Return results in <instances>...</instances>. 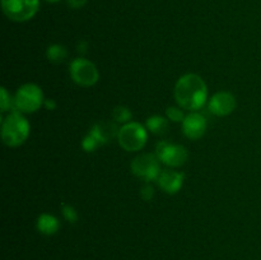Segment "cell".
<instances>
[{
    "mask_svg": "<svg viewBox=\"0 0 261 260\" xmlns=\"http://www.w3.org/2000/svg\"><path fill=\"white\" fill-rule=\"evenodd\" d=\"M175 98L178 106L189 111H198L208 99V88L198 74L189 73L180 76L175 84Z\"/></svg>",
    "mask_w": 261,
    "mask_h": 260,
    "instance_id": "6da1fadb",
    "label": "cell"
},
{
    "mask_svg": "<svg viewBox=\"0 0 261 260\" xmlns=\"http://www.w3.org/2000/svg\"><path fill=\"white\" fill-rule=\"evenodd\" d=\"M30 135V122L20 112H10L2 124V139L8 147H19Z\"/></svg>",
    "mask_w": 261,
    "mask_h": 260,
    "instance_id": "7a4b0ae2",
    "label": "cell"
},
{
    "mask_svg": "<svg viewBox=\"0 0 261 260\" xmlns=\"http://www.w3.org/2000/svg\"><path fill=\"white\" fill-rule=\"evenodd\" d=\"M45 103L43 93L37 84L27 83L23 84L15 92L13 99V109L20 114H32L40 110V107Z\"/></svg>",
    "mask_w": 261,
    "mask_h": 260,
    "instance_id": "3957f363",
    "label": "cell"
},
{
    "mask_svg": "<svg viewBox=\"0 0 261 260\" xmlns=\"http://www.w3.org/2000/svg\"><path fill=\"white\" fill-rule=\"evenodd\" d=\"M147 139L148 134L145 127L135 121L124 124L117 133V140H119L120 147L127 152H137V150L143 149Z\"/></svg>",
    "mask_w": 261,
    "mask_h": 260,
    "instance_id": "277c9868",
    "label": "cell"
},
{
    "mask_svg": "<svg viewBox=\"0 0 261 260\" xmlns=\"http://www.w3.org/2000/svg\"><path fill=\"white\" fill-rule=\"evenodd\" d=\"M4 14L14 22L32 19L38 12L40 0H2Z\"/></svg>",
    "mask_w": 261,
    "mask_h": 260,
    "instance_id": "5b68a950",
    "label": "cell"
},
{
    "mask_svg": "<svg viewBox=\"0 0 261 260\" xmlns=\"http://www.w3.org/2000/svg\"><path fill=\"white\" fill-rule=\"evenodd\" d=\"M69 73L74 83L86 88L94 86L99 78L97 66L84 58L74 59L69 65Z\"/></svg>",
    "mask_w": 261,
    "mask_h": 260,
    "instance_id": "8992f818",
    "label": "cell"
},
{
    "mask_svg": "<svg viewBox=\"0 0 261 260\" xmlns=\"http://www.w3.org/2000/svg\"><path fill=\"white\" fill-rule=\"evenodd\" d=\"M132 172L145 183L157 180L161 173L160 160L152 153H144L135 157L132 162Z\"/></svg>",
    "mask_w": 261,
    "mask_h": 260,
    "instance_id": "52a82bcc",
    "label": "cell"
},
{
    "mask_svg": "<svg viewBox=\"0 0 261 260\" xmlns=\"http://www.w3.org/2000/svg\"><path fill=\"white\" fill-rule=\"evenodd\" d=\"M158 160L170 167H180L185 165L189 158L188 149L180 144H172L166 140H161L155 148Z\"/></svg>",
    "mask_w": 261,
    "mask_h": 260,
    "instance_id": "ba28073f",
    "label": "cell"
},
{
    "mask_svg": "<svg viewBox=\"0 0 261 260\" xmlns=\"http://www.w3.org/2000/svg\"><path fill=\"white\" fill-rule=\"evenodd\" d=\"M237 106L236 98L229 92H218L209 99V111L216 116H228Z\"/></svg>",
    "mask_w": 261,
    "mask_h": 260,
    "instance_id": "9c48e42d",
    "label": "cell"
},
{
    "mask_svg": "<svg viewBox=\"0 0 261 260\" xmlns=\"http://www.w3.org/2000/svg\"><path fill=\"white\" fill-rule=\"evenodd\" d=\"M206 120L203 115L198 112H190L186 115L182 121V133L186 138L191 140H198L205 134Z\"/></svg>",
    "mask_w": 261,
    "mask_h": 260,
    "instance_id": "30bf717a",
    "label": "cell"
},
{
    "mask_svg": "<svg viewBox=\"0 0 261 260\" xmlns=\"http://www.w3.org/2000/svg\"><path fill=\"white\" fill-rule=\"evenodd\" d=\"M184 178V173L173 170H163L158 176L157 183L160 188L167 194H176L182 188Z\"/></svg>",
    "mask_w": 261,
    "mask_h": 260,
    "instance_id": "8fae6325",
    "label": "cell"
},
{
    "mask_svg": "<svg viewBox=\"0 0 261 260\" xmlns=\"http://www.w3.org/2000/svg\"><path fill=\"white\" fill-rule=\"evenodd\" d=\"M117 133H119V129L112 122H98V124L93 125L88 134H91L96 139V142L102 145L106 144L115 135L117 137Z\"/></svg>",
    "mask_w": 261,
    "mask_h": 260,
    "instance_id": "7c38bea8",
    "label": "cell"
},
{
    "mask_svg": "<svg viewBox=\"0 0 261 260\" xmlns=\"http://www.w3.org/2000/svg\"><path fill=\"white\" fill-rule=\"evenodd\" d=\"M36 227H37V229L42 235L51 236V235H55L59 231L60 223H59L56 217L51 216L48 213H42L41 216H38L37 222H36Z\"/></svg>",
    "mask_w": 261,
    "mask_h": 260,
    "instance_id": "4fadbf2b",
    "label": "cell"
},
{
    "mask_svg": "<svg viewBox=\"0 0 261 260\" xmlns=\"http://www.w3.org/2000/svg\"><path fill=\"white\" fill-rule=\"evenodd\" d=\"M145 126L153 134H166L168 130V120H166L163 116H160V115H154V116L148 117Z\"/></svg>",
    "mask_w": 261,
    "mask_h": 260,
    "instance_id": "5bb4252c",
    "label": "cell"
},
{
    "mask_svg": "<svg viewBox=\"0 0 261 260\" xmlns=\"http://www.w3.org/2000/svg\"><path fill=\"white\" fill-rule=\"evenodd\" d=\"M46 56H47L48 61H51V63L60 64L68 58V50H66L65 46L55 43V45L48 46L47 50H46Z\"/></svg>",
    "mask_w": 261,
    "mask_h": 260,
    "instance_id": "9a60e30c",
    "label": "cell"
},
{
    "mask_svg": "<svg viewBox=\"0 0 261 260\" xmlns=\"http://www.w3.org/2000/svg\"><path fill=\"white\" fill-rule=\"evenodd\" d=\"M112 117L116 122H122V124H126L130 122L129 120L133 117L132 111L129 110V107L126 106H117L115 107L114 112H112Z\"/></svg>",
    "mask_w": 261,
    "mask_h": 260,
    "instance_id": "2e32d148",
    "label": "cell"
},
{
    "mask_svg": "<svg viewBox=\"0 0 261 260\" xmlns=\"http://www.w3.org/2000/svg\"><path fill=\"white\" fill-rule=\"evenodd\" d=\"M182 107H173L170 106L166 110V116L170 121L175 122H182L184 119H185V115H184Z\"/></svg>",
    "mask_w": 261,
    "mask_h": 260,
    "instance_id": "e0dca14e",
    "label": "cell"
},
{
    "mask_svg": "<svg viewBox=\"0 0 261 260\" xmlns=\"http://www.w3.org/2000/svg\"><path fill=\"white\" fill-rule=\"evenodd\" d=\"M2 99H0V107H2V114H4V112L9 111L10 109H12L14 105H13V99L12 97H10V94L8 93L7 88H4V87H2Z\"/></svg>",
    "mask_w": 261,
    "mask_h": 260,
    "instance_id": "ac0fdd59",
    "label": "cell"
},
{
    "mask_svg": "<svg viewBox=\"0 0 261 260\" xmlns=\"http://www.w3.org/2000/svg\"><path fill=\"white\" fill-rule=\"evenodd\" d=\"M63 216L70 223H75L78 221V213H76L75 208L69 204H63Z\"/></svg>",
    "mask_w": 261,
    "mask_h": 260,
    "instance_id": "d6986e66",
    "label": "cell"
},
{
    "mask_svg": "<svg viewBox=\"0 0 261 260\" xmlns=\"http://www.w3.org/2000/svg\"><path fill=\"white\" fill-rule=\"evenodd\" d=\"M82 147H83V149L86 150V152H94V150L98 147H101V145L96 142V139H94L91 134H87L86 138L83 139V142H82Z\"/></svg>",
    "mask_w": 261,
    "mask_h": 260,
    "instance_id": "ffe728a7",
    "label": "cell"
},
{
    "mask_svg": "<svg viewBox=\"0 0 261 260\" xmlns=\"http://www.w3.org/2000/svg\"><path fill=\"white\" fill-rule=\"evenodd\" d=\"M140 196H142L143 200L149 201L150 199L154 196V189L149 185V184H145L142 189H140Z\"/></svg>",
    "mask_w": 261,
    "mask_h": 260,
    "instance_id": "44dd1931",
    "label": "cell"
},
{
    "mask_svg": "<svg viewBox=\"0 0 261 260\" xmlns=\"http://www.w3.org/2000/svg\"><path fill=\"white\" fill-rule=\"evenodd\" d=\"M66 3L73 9H79V8L84 7L87 4V0H66Z\"/></svg>",
    "mask_w": 261,
    "mask_h": 260,
    "instance_id": "7402d4cb",
    "label": "cell"
},
{
    "mask_svg": "<svg viewBox=\"0 0 261 260\" xmlns=\"http://www.w3.org/2000/svg\"><path fill=\"white\" fill-rule=\"evenodd\" d=\"M43 106H45L47 110H54L56 107V103L54 99H45V103H43Z\"/></svg>",
    "mask_w": 261,
    "mask_h": 260,
    "instance_id": "603a6c76",
    "label": "cell"
},
{
    "mask_svg": "<svg viewBox=\"0 0 261 260\" xmlns=\"http://www.w3.org/2000/svg\"><path fill=\"white\" fill-rule=\"evenodd\" d=\"M78 51H79V53H86V51H87V42H86V41H82V42H79Z\"/></svg>",
    "mask_w": 261,
    "mask_h": 260,
    "instance_id": "cb8c5ba5",
    "label": "cell"
},
{
    "mask_svg": "<svg viewBox=\"0 0 261 260\" xmlns=\"http://www.w3.org/2000/svg\"><path fill=\"white\" fill-rule=\"evenodd\" d=\"M46 2H48V3H56V2H59V0H46Z\"/></svg>",
    "mask_w": 261,
    "mask_h": 260,
    "instance_id": "d4e9b609",
    "label": "cell"
}]
</instances>
